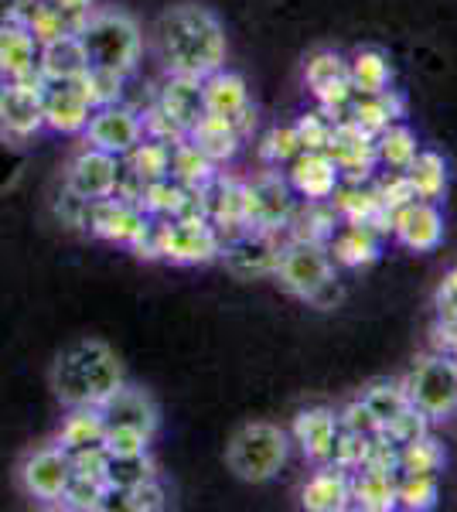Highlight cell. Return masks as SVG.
<instances>
[{
    "instance_id": "obj_23",
    "label": "cell",
    "mask_w": 457,
    "mask_h": 512,
    "mask_svg": "<svg viewBox=\"0 0 457 512\" xmlns=\"http://www.w3.org/2000/svg\"><path fill=\"white\" fill-rule=\"evenodd\" d=\"M249 134L243 127H239L236 120H226V117H209V113H202L195 123L188 127V140L198 147V151L205 154L212 164H226L239 154V147H243V140Z\"/></svg>"
},
{
    "instance_id": "obj_22",
    "label": "cell",
    "mask_w": 457,
    "mask_h": 512,
    "mask_svg": "<svg viewBox=\"0 0 457 512\" xmlns=\"http://www.w3.org/2000/svg\"><path fill=\"white\" fill-rule=\"evenodd\" d=\"M290 437H294V444L311 465H331V451H335L338 437V414L331 407H307L294 417Z\"/></svg>"
},
{
    "instance_id": "obj_54",
    "label": "cell",
    "mask_w": 457,
    "mask_h": 512,
    "mask_svg": "<svg viewBox=\"0 0 457 512\" xmlns=\"http://www.w3.org/2000/svg\"><path fill=\"white\" fill-rule=\"evenodd\" d=\"M21 4L24 0H0V28H7V24L21 18Z\"/></svg>"
},
{
    "instance_id": "obj_16",
    "label": "cell",
    "mask_w": 457,
    "mask_h": 512,
    "mask_svg": "<svg viewBox=\"0 0 457 512\" xmlns=\"http://www.w3.org/2000/svg\"><path fill=\"white\" fill-rule=\"evenodd\" d=\"M202 113H209V117L236 120L239 127L249 134L256 117H253V106H249L246 79L239 76V72H229L226 65L209 72V76H202Z\"/></svg>"
},
{
    "instance_id": "obj_51",
    "label": "cell",
    "mask_w": 457,
    "mask_h": 512,
    "mask_svg": "<svg viewBox=\"0 0 457 512\" xmlns=\"http://www.w3.org/2000/svg\"><path fill=\"white\" fill-rule=\"evenodd\" d=\"M147 444H151V437L130 431V427H106V437H103V448L110 454H137V451H147Z\"/></svg>"
},
{
    "instance_id": "obj_53",
    "label": "cell",
    "mask_w": 457,
    "mask_h": 512,
    "mask_svg": "<svg viewBox=\"0 0 457 512\" xmlns=\"http://www.w3.org/2000/svg\"><path fill=\"white\" fill-rule=\"evenodd\" d=\"M338 301H342V284H338V277H331L328 284L314 291V297H311V301H307V304H314V308L328 311V308H335Z\"/></svg>"
},
{
    "instance_id": "obj_56",
    "label": "cell",
    "mask_w": 457,
    "mask_h": 512,
    "mask_svg": "<svg viewBox=\"0 0 457 512\" xmlns=\"http://www.w3.org/2000/svg\"><path fill=\"white\" fill-rule=\"evenodd\" d=\"M440 294H447V297H454L457 301V267L447 274V280H444V287H440Z\"/></svg>"
},
{
    "instance_id": "obj_39",
    "label": "cell",
    "mask_w": 457,
    "mask_h": 512,
    "mask_svg": "<svg viewBox=\"0 0 457 512\" xmlns=\"http://www.w3.org/2000/svg\"><path fill=\"white\" fill-rule=\"evenodd\" d=\"M157 468L147 451L137 454H110L106 451V468H103V482L110 485V492H127L130 485L144 482V478H154Z\"/></svg>"
},
{
    "instance_id": "obj_36",
    "label": "cell",
    "mask_w": 457,
    "mask_h": 512,
    "mask_svg": "<svg viewBox=\"0 0 457 512\" xmlns=\"http://www.w3.org/2000/svg\"><path fill=\"white\" fill-rule=\"evenodd\" d=\"M403 175L410 178L413 192H417V198H423V202H440L447 192V161H444V154H437V151H423L420 147L417 158L403 168Z\"/></svg>"
},
{
    "instance_id": "obj_7",
    "label": "cell",
    "mask_w": 457,
    "mask_h": 512,
    "mask_svg": "<svg viewBox=\"0 0 457 512\" xmlns=\"http://www.w3.org/2000/svg\"><path fill=\"white\" fill-rule=\"evenodd\" d=\"M297 205L294 188L287 185V175L280 168L260 171L253 181H243V209H246V229L256 233H280Z\"/></svg>"
},
{
    "instance_id": "obj_46",
    "label": "cell",
    "mask_w": 457,
    "mask_h": 512,
    "mask_svg": "<svg viewBox=\"0 0 457 512\" xmlns=\"http://www.w3.org/2000/svg\"><path fill=\"white\" fill-rule=\"evenodd\" d=\"M82 86H86V96H89V103H93V110H96V106L120 103V99H123V86H127V76L89 65V69L82 72Z\"/></svg>"
},
{
    "instance_id": "obj_10",
    "label": "cell",
    "mask_w": 457,
    "mask_h": 512,
    "mask_svg": "<svg viewBox=\"0 0 457 512\" xmlns=\"http://www.w3.org/2000/svg\"><path fill=\"white\" fill-rule=\"evenodd\" d=\"M89 147H99V151L113 154V158H123L144 140V120L134 106L123 103H110V106H96L89 113V123L82 130Z\"/></svg>"
},
{
    "instance_id": "obj_49",
    "label": "cell",
    "mask_w": 457,
    "mask_h": 512,
    "mask_svg": "<svg viewBox=\"0 0 457 512\" xmlns=\"http://www.w3.org/2000/svg\"><path fill=\"white\" fill-rule=\"evenodd\" d=\"M430 431V417L423 414V410H417L410 403V407L403 410L400 417H393L389 420L386 427H382V434L389 437V441L396 444V448H400V444H410V441H417L420 434H427Z\"/></svg>"
},
{
    "instance_id": "obj_50",
    "label": "cell",
    "mask_w": 457,
    "mask_h": 512,
    "mask_svg": "<svg viewBox=\"0 0 457 512\" xmlns=\"http://www.w3.org/2000/svg\"><path fill=\"white\" fill-rule=\"evenodd\" d=\"M376 192H379L382 205H386L389 212H396V209H403V205L417 202V192H413L410 178H406L403 171H389L386 178H379L376 181Z\"/></svg>"
},
{
    "instance_id": "obj_8",
    "label": "cell",
    "mask_w": 457,
    "mask_h": 512,
    "mask_svg": "<svg viewBox=\"0 0 457 512\" xmlns=\"http://www.w3.org/2000/svg\"><path fill=\"white\" fill-rule=\"evenodd\" d=\"M147 226H151V216L140 209V202H130V198L120 195L89 202L86 219H82V229H89L96 239H106L113 246H127V250H134L144 239Z\"/></svg>"
},
{
    "instance_id": "obj_2",
    "label": "cell",
    "mask_w": 457,
    "mask_h": 512,
    "mask_svg": "<svg viewBox=\"0 0 457 512\" xmlns=\"http://www.w3.org/2000/svg\"><path fill=\"white\" fill-rule=\"evenodd\" d=\"M123 386V366L116 352L99 338L69 345L52 366V390L65 410L99 407L110 393Z\"/></svg>"
},
{
    "instance_id": "obj_38",
    "label": "cell",
    "mask_w": 457,
    "mask_h": 512,
    "mask_svg": "<svg viewBox=\"0 0 457 512\" xmlns=\"http://www.w3.org/2000/svg\"><path fill=\"white\" fill-rule=\"evenodd\" d=\"M123 168L134 178H140L144 185H151L157 178H168V164H171V144H161L154 137H144L130 154L120 158Z\"/></svg>"
},
{
    "instance_id": "obj_34",
    "label": "cell",
    "mask_w": 457,
    "mask_h": 512,
    "mask_svg": "<svg viewBox=\"0 0 457 512\" xmlns=\"http://www.w3.org/2000/svg\"><path fill=\"white\" fill-rule=\"evenodd\" d=\"M348 82L355 93H382L393 86V65L382 48H355L348 55Z\"/></svg>"
},
{
    "instance_id": "obj_32",
    "label": "cell",
    "mask_w": 457,
    "mask_h": 512,
    "mask_svg": "<svg viewBox=\"0 0 457 512\" xmlns=\"http://www.w3.org/2000/svg\"><path fill=\"white\" fill-rule=\"evenodd\" d=\"M342 226L338 209L331 202H301L297 198L294 212H290L284 239H311V243H328L331 233Z\"/></svg>"
},
{
    "instance_id": "obj_20",
    "label": "cell",
    "mask_w": 457,
    "mask_h": 512,
    "mask_svg": "<svg viewBox=\"0 0 457 512\" xmlns=\"http://www.w3.org/2000/svg\"><path fill=\"white\" fill-rule=\"evenodd\" d=\"M331 205L338 209L342 222H355V226H365L379 236L393 229V212L382 205L376 185H369V181H342L338 192L331 195Z\"/></svg>"
},
{
    "instance_id": "obj_43",
    "label": "cell",
    "mask_w": 457,
    "mask_h": 512,
    "mask_svg": "<svg viewBox=\"0 0 457 512\" xmlns=\"http://www.w3.org/2000/svg\"><path fill=\"white\" fill-rule=\"evenodd\" d=\"M359 400L365 403V410L376 417L379 431L389 424V420L400 417L403 410L410 407V396H406L403 383H372L369 390L359 396Z\"/></svg>"
},
{
    "instance_id": "obj_40",
    "label": "cell",
    "mask_w": 457,
    "mask_h": 512,
    "mask_svg": "<svg viewBox=\"0 0 457 512\" xmlns=\"http://www.w3.org/2000/svg\"><path fill=\"white\" fill-rule=\"evenodd\" d=\"M437 475L430 472H400L396 475V509L406 512H427L437 506Z\"/></svg>"
},
{
    "instance_id": "obj_5",
    "label": "cell",
    "mask_w": 457,
    "mask_h": 512,
    "mask_svg": "<svg viewBox=\"0 0 457 512\" xmlns=\"http://www.w3.org/2000/svg\"><path fill=\"white\" fill-rule=\"evenodd\" d=\"M410 403L423 410L430 420H444L457 410V362L447 352L427 355L403 379Z\"/></svg>"
},
{
    "instance_id": "obj_1",
    "label": "cell",
    "mask_w": 457,
    "mask_h": 512,
    "mask_svg": "<svg viewBox=\"0 0 457 512\" xmlns=\"http://www.w3.org/2000/svg\"><path fill=\"white\" fill-rule=\"evenodd\" d=\"M154 45L164 69L174 76H209L226 65V28L212 11L181 4L164 11L154 24Z\"/></svg>"
},
{
    "instance_id": "obj_3",
    "label": "cell",
    "mask_w": 457,
    "mask_h": 512,
    "mask_svg": "<svg viewBox=\"0 0 457 512\" xmlns=\"http://www.w3.org/2000/svg\"><path fill=\"white\" fill-rule=\"evenodd\" d=\"M79 41L89 55V65L120 72V76L137 72L140 52H144L140 24L123 11H93L82 24Z\"/></svg>"
},
{
    "instance_id": "obj_52",
    "label": "cell",
    "mask_w": 457,
    "mask_h": 512,
    "mask_svg": "<svg viewBox=\"0 0 457 512\" xmlns=\"http://www.w3.org/2000/svg\"><path fill=\"white\" fill-rule=\"evenodd\" d=\"M338 427H342V431H352V434H376L379 431L376 417L365 410L362 400H352L345 410H338Z\"/></svg>"
},
{
    "instance_id": "obj_26",
    "label": "cell",
    "mask_w": 457,
    "mask_h": 512,
    "mask_svg": "<svg viewBox=\"0 0 457 512\" xmlns=\"http://www.w3.org/2000/svg\"><path fill=\"white\" fill-rule=\"evenodd\" d=\"M396 475L389 468L362 465L348 472V489H352V506L365 512H389L396 509Z\"/></svg>"
},
{
    "instance_id": "obj_15",
    "label": "cell",
    "mask_w": 457,
    "mask_h": 512,
    "mask_svg": "<svg viewBox=\"0 0 457 512\" xmlns=\"http://www.w3.org/2000/svg\"><path fill=\"white\" fill-rule=\"evenodd\" d=\"M21 489L31 495L35 502H45V506H58L65 485L72 478V461L69 451H62L58 444H48V448H38L24 458L21 465Z\"/></svg>"
},
{
    "instance_id": "obj_31",
    "label": "cell",
    "mask_w": 457,
    "mask_h": 512,
    "mask_svg": "<svg viewBox=\"0 0 457 512\" xmlns=\"http://www.w3.org/2000/svg\"><path fill=\"white\" fill-rule=\"evenodd\" d=\"M89 69V55L79 35H62L38 45V76L41 79H79Z\"/></svg>"
},
{
    "instance_id": "obj_30",
    "label": "cell",
    "mask_w": 457,
    "mask_h": 512,
    "mask_svg": "<svg viewBox=\"0 0 457 512\" xmlns=\"http://www.w3.org/2000/svg\"><path fill=\"white\" fill-rule=\"evenodd\" d=\"M154 106L161 113H168L174 123H181V127L188 130L191 123L202 117V79H195V76H174V72H168L164 86L157 89Z\"/></svg>"
},
{
    "instance_id": "obj_44",
    "label": "cell",
    "mask_w": 457,
    "mask_h": 512,
    "mask_svg": "<svg viewBox=\"0 0 457 512\" xmlns=\"http://www.w3.org/2000/svg\"><path fill=\"white\" fill-rule=\"evenodd\" d=\"M164 506H168V492L157 482V475L130 485L127 492H110V502H106V509H127V512H161Z\"/></svg>"
},
{
    "instance_id": "obj_25",
    "label": "cell",
    "mask_w": 457,
    "mask_h": 512,
    "mask_svg": "<svg viewBox=\"0 0 457 512\" xmlns=\"http://www.w3.org/2000/svg\"><path fill=\"white\" fill-rule=\"evenodd\" d=\"M379 233L365 226H355V222H342V226L331 233L328 246V256L335 267H345V270H359V267H369V263L379 260Z\"/></svg>"
},
{
    "instance_id": "obj_18",
    "label": "cell",
    "mask_w": 457,
    "mask_h": 512,
    "mask_svg": "<svg viewBox=\"0 0 457 512\" xmlns=\"http://www.w3.org/2000/svg\"><path fill=\"white\" fill-rule=\"evenodd\" d=\"M287 168V185L301 202H331V195L342 185V171L328 151H301Z\"/></svg>"
},
{
    "instance_id": "obj_48",
    "label": "cell",
    "mask_w": 457,
    "mask_h": 512,
    "mask_svg": "<svg viewBox=\"0 0 457 512\" xmlns=\"http://www.w3.org/2000/svg\"><path fill=\"white\" fill-rule=\"evenodd\" d=\"M294 130H297V137H301L304 151H328L331 134H335V120L324 110H311L294 123Z\"/></svg>"
},
{
    "instance_id": "obj_45",
    "label": "cell",
    "mask_w": 457,
    "mask_h": 512,
    "mask_svg": "<svg viewBox=\"0 0 457 512\" xmlns=\"http://www.w3.org/2000/svg\"><path fill=\"white\" fill-rule=\"evenodd\" d=\"M301 151L304 147H301V137H297L294 123H287V127H273L260 144V158L267 168H287V164L294 161Z\"/></svg>"
},
{
    "instance_id": "obj_42",
    "label": "cell",
    "mask_w": 457,
    "mask_h": 512,
    "mask_svg": "<svg viewBox=\"0 0 457 512\" xmlns=\"http://www.w3.org/2000/svg\"><path fill=\"white\" fill-rule=\"evenodd\" d=\"M444 448H440V441L434 434H420L417 441L410 444H400V458H396V468L400 472H430L437 475L440 468H444Z\"/></svg>"
},
{
    "instance_id": "obj_13",
    "label": "cell",
    "mask_w": 457,
    "mask_h": 512,
    "mask_svg": "<svg viewBox=\"0 0 457 512\" xmlns=\"http://www.w3.org/2000/svg\"><path fill=\"white\" fill-rule=\"evenodd\" d=\"M280 246H284V236L280 233H256V229H246V233H239L236 239H229L219 256L232 277L260 280V277L277 274Z\"/></svg>"
},
{
    "instance_id": "obj_12",
    "label": "cell",
    "mask_w": 457,
    "mask_h": 512,
    "mask_svg": "<svg viewBox=\"0 0 457 512\" xmlns=\"http://www.w3.org/2000/svg\"><path fill=\"white\" fill-rule=\"evenodd\" d=\"M41 113L55 134H82L93 113L86 86L79 79H41Z\"/></svg>"
},
{
    "instance_id": "obj_21",
    "label": "cell",
    "mask_w": 457,
    "mask_h": 512,
    "mask_svg": "<svg viewBox=\"0 0 457 512\" xmlns=\"http://www.w3.org/2000/svg\"><path fill=\"white\" fill-rule=\"evenodd\" d=\"M99 414H103L106 427H130V431H140L147 437L157 434V424H161V414H157V403L137 386L123 383L120 390L106 396L99 403Z\"/></svg>"
},
{
    "instance_id": "obj_6",
    "label": "cell",
    "mask_w": 457,
    "mask_h": 512,
    "mask_svg": "<svg viewBox=\"0 0 457 512\" xmlns=\"http://www.w3.org/2000/svg\"><path fill=\"white\" fill-rule=\"evenodd\" d=\"M331 277H335V263H331V256H328V246L311 243V239H284L273 280H277L290 297L311 301L314 291L328 284Z\"/></svg>"
},
{
    "instance_id": "obj_28",
    "label": "cell",
    "mask_w": 457,
    "mask_h": 512,
    "mask_svg": "<svg viewBox=\"0 0 457 512\" xmlns=\"http://www.w3.org/2000/svg\"><path fill=\"white\" fill-rule=\"evenodd\" d=\"M403 113H406L403 96L396 89H382V93H355L352 106H348L342 120H352L355 127H362L365 134L376 137L389 123H400Z\"/></svg>"
},
{
    "instance_id": "obj_17",
    "label": "cell",
    "mask_w": 457,
    "mask_h": 512,
    "mask_svg": "<svg viewBox=\"0 0 457 512\" xmlns=\"http://www.w3.org/2000/svg\"><path fill=\"white\" fill-rule=\"evenodd\" d=\"M331 161L342 171V181H369L376 175V137L355 127L352 120H335V134L328 144Z\"/></svg>"
},
{
    "instance_id": "obj_9",
    "label": "cell",
    "mask_w": 457,
    "mask_h": 512,
    "mask_svg": "<svg viewBox=\"0 0 457 512\" xmlns=\"http://www.w3.org/2000/svg\"><path fill=\"white\" fill-rule=\"evenodd\" d=\"M304 82L311 89V96L318 99V110L328 113L331 120H342L355 99V86L348 82V59L342 52H321L307 55L304 62Z\"/></svg>"
},
{
    "instance_id": "obj_55",
    "label": "cell",
    "mask_w": 457,
    "mask_h": 512,
    "mask_svg": "<svg viewBox=\"0 0 457 512\" xmlns=\"http://www.w3.org/2000/svg\"><path fill=\"white\" fill-rule=\"evenodd\" d=\"M52 4H58L62 11L79 14V18H89V14H93V0H52Z\"/></svg>"
},
{
    "instance_id": "obj_41",
    "label": "cell",
    "mask_w": 457,
    "mask_h": 512,
    "mask_svg": "<svg viewBox=\"0 0 457 512\" xmlns=\"http://www.w3.org/2000/svg\"><path fill=\"white\" fill-rule=\"evenodd\" d=\"M106 502H110V485H106L103 478L72 472L62 499H58V506L76 509V512H99V509H106Z\"/></svg>"
},
{
    "instance_id": "obj_19",
    "label": "cell",
    "mask_w": 457,
    "mask_h": 512,
    "mask_svg": "<svg viewBox=\"0 0 457 512\" xmlns=\"http://www.w3.org/2000/svg\"><path fill=\"white\" fill-rule=\"evenodd\" d=\"M393 239L400 246H406L410 253H430L440 246L444 239V212L437 209V202H417L403 205V209L393 212Z\"/></svg>"
},
{
    "instance_id": "obj_47",
    "label": "cell",
    "mask_w": 457,
    "mask_h": 512,
    "mask_svg": "<svg viewBox=\"0 0 457 512\" xmlns=\"http://www.w3.org/2000/svg\"><path fill=\"white\" fill-rule=\"evenodd\" d=\"M369 444H372V434H352V431H342V427H338L331 465L345 468V472H355V468H362L365 458H369Z\"/></svg>"
},
{
    "instance_id": "obj_24",
    "label": "cell",
    "mask_w": 457,
    "mask_h": 512,
    "mask_svg": "<svg viewBox=\"0 0 457 512\" xmlns=\"http://www.w3.org/2000/svg\"><path fill=\"white\" fill-rule=\"evenodd\" d=\"M0 79L41 82V76H38V41L21 21L0 28Z\"/></svg>"
},
{
    "instance_id": "obj_33",
    "label": "cell",
    "mask_w": 457,
    "mask_h": 512,
    "mask_svg": "<svg viewBox=\"0 0 457 512\" xmlns=\"http://www.w3.org/2000/svg\"><path fill=\"white\" fill-rule=\"evenodd\" d=\"M103 437H106V424H103L99 407H72L69 417L62 420V427H58L55 444L62 451L76 454V451H86V448L103 444Z\"/></svg>"
},
{
    "instance_id": "obj_14",
    "label": "cell",
    "mask_w": 457,
    "mask_h": 512,
    "mask_svg": "<svg viewBox=\"0 0 457 512\" xmlns=\"http://www.w3.org/2000/svg\"><path fill=\"white\" fill-rule=\"evenodd\" d=\"M116 181H120V158L89 144L72 154L69 168H65V192H72L82 202L116 195Z\"/></svg>"
},
{
    "instance_id": "obj_29",
    "label": "cell",
    "mask_w": 457,
    "mask_h": 512,
    "mask_svg": "<svg viewBox=\"0 0 457 512\" xmlns=\"http://www.w3.org/2000/svg\"><path fill=\"white\" fill-rule=\"evenodd\" d=\"M18 21L31 31V35H35L38 45H45V41H55L62 35H79L82 24H86L89 18H79V14H72V11H62V7L52 4V0H24Z\"/></svg>"
},
{
    "instance_id": "obj_35",
    "label": "cell",
    "mask_w": 457,
    "mask_h": 512,
    "mask_svg": "<svg viewBox=\"0 0 457 512\" xmlns=\"http://www.w3.org/2000/svg\"><path fill=\"white\" fill-rule=\"evenodd\" d=\"M219 175V164H212L198 151L195 144L185 137L178 144H171V164H168V178H174L185 188H205L209 181Z\"/></svg>"
},
{
    "instance_id": "obj_27",
    "label": "cell",
    "mask_w": 457,
    "mask_h": 512,
    "mask_svg": "<svg viewBox=\"0 0 457 512\" xmlns=\"http://www.w3.org/2000/svg\"><path fill=\"white\" fill-rule=\"evenodd\" d=\"M304 509L311 512H342L352 509V489H348V472L338 465H318V472L304 482L301 489Z\"/></svg>"
},
{
    "instance_id": "obj_11",
    "label": "cell",
    "mask_w": 457,
    "mask_h": 512,
    "mask_svg": "<svg viewBox=\"0 0 457 512\" xmlns=\"http://www.w3.org/2000/svg\"><path fill=\"white\" fill-rule=\"evenodd\" d=\"M45 127L41 113V82L4 79L0 82V137L4 140H31Z\"/></svg>"
},
{
    "instance_id": "obj_37",
    "label": "cell",
    "mask_w": 457,
    "mask_h": 512,
    "mask_svg": "<svg viewBox=\"0 0 457 512\" xmlns=\"http://www.w3.org/2000/svg\"><path fill=\"white\" fill-rule=\"evenodd\" d=\"M420 151V140L413 134L406 123H389L386 130L376 134V161L379 168H389V171H403L406 164L417 158Z\"/></svg>"
},
{
    "instance_id": "obj_4",
    "label": "cell",
    "mask_w": 457,
    "mask_h": 512,
    "mask_svg": "<svg viewBox=\"0 0 457 512\" xmlns=\"http://www.w3.org/2000/svg\"><path fill=\"white\" fill-rule=\"evenodd\" d=\"M287 454H290V434L280 431L277 424H267V420H253V424L239 427L232 434L226 448V465L236 478L260 485L270 482L287 465Z\"/></svg>"
}]
</instances>
